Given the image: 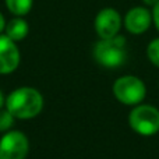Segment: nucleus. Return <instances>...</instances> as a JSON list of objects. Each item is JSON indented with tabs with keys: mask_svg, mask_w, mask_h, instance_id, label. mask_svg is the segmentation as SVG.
<instances>
[{
	"mask_svg": "<svg viewBox=\"0 0 159 159\" xmlns=\"http://www.w3.org/2000/svg\"><path fill=\"white\" fill-rule=\"evenodd\" d=\"M7 10L16 17H24L31 11L34 0H4Z\"/></svg>",
	"mask_w": 159,
	"mask_h": 159,
	"instance_id": "nucleus-10",
	"label": "nucleus"
},
{
	"mask_svg": "<svg viewBox=\"0 0 159 159\" xmlns=\"http://www.w3.org/2000/svg\"><path fill=\"white\" fill-rule=\"evenodd\" d=\"M14 119L16 117L7 109L0 110V131H8L14 124Z\"/></svg>",
	"mask_w": 159,
	"mask_h": 159,
	"instance_id": "nucleus-12",
	"label": "nucleus"
},
{
	"mask_svg": "<svg viewBox=\"0 0 159 159\" xmlns=\"http://www.w3.org/2000/svg\"><path fill=\"white\" fill-rule=\"evenodd\" d=\"M21 60L17 42L6 34H0V74H10L17 70Z\"/></svg>",
	"mask_w": 159,
	"mask_h": 159,
	"instance_id": "nucleus-7",
	"label": "nucleus"
},
{
	"mask_svg": "<svg viewBox=\"0 0 159 159\" xmlns=\"http://www.w3.org/2000/svg\"><path fill=\"white\" fill-rule=\"evenodd\" d=\"M28 148L30 143L24 133L7 131L0 140V159H25Z\"/></svg>",
	"mask_w": 159,
	"mask_h": 159,
	"instance_id": "nucleus-5",
	"label": "nucleus"
},
{
	"mask_svg": "<svg viewBox=\"0 0 159 159\" xmlns=\"http://www.w3.org/2000/svg\"><path fill=\"white\" fill-rule=\"evenodd\" d=\"M151 22L152 13L147 7H141V6L130 8L123 20L124 28L133 35H141L147 32L148 28L151 27Z\"/></svg>",
	"mask_w": 159,
	"mask_h": 159,
	"instance_id": "nucleus-8",
	"label": "nucleus"
},
{
	"mask_svg": "<svg viewBox=\"0 0 159 159\" xmlns=\"http://www.w3.org/2000/svg\"><path fill=\"white\" fill-rule=\"evenodd\" d=\"M93 57L106 69H116L126 63L127 48L126 38L116 35L110 39H99L93 46Z\"/></svg>",
	"mask_w": 159,
	"mask_h": 159,
	"instance_id": "nucleus-2",
	"label": "nucleus"
},
{
	"mask_svg": "<svg viewBox=\"0 0 159 159\" xmlns=\"http://www.w3.org/2000/svg\"><path fill=\"white\" fill-rule=\"evenodd\" d=\"M152 21H154L157 30L159 31V2H158V4L152 8Z\"/></svg>",
	"mask_w": 159,
	"mask_h": 159,
	"instance_id": "nucleus-13",
	"label": "nucleus"
},
{
	"mask_svg": "<svg viewBox=\"0 0 159 159\" xmlns=\"http://www.w3.org/2000/svg\"><path fill=\"white\" fill-rule=\"evenodd\" d=\"M129 124L133 131L143 137H151L159 133V109L152 105L140 103L133 106L129 115Z\"/></svg>",
	"mask_w": 159,
	"mask_h": 159,
	"instance_id": "nucleus-3",
	"label": "nucleus"
},
{
	"mask_svg": "<svg viewBox=\"0 0 159 159\" xmlns=\"http://www.w3.org/2000/svg\"><path fill=\"white\" fill-rule=\"evenodd\" d=\"M6 107L16 119H32L41 113L43 107V98L41 92L31 87H21L14 89L6 99Z\"/></svg>",
	"mask_w": 159,
	"mask_h": 159,
	"instance_id": "nucleus-1",
	"label": "nucleus"
},
{
	"mask_svg": "<svg viewBox=\"0 0 159 159\" xmlns=\"http://www.w3.org/2000/svg\"><path fill=\"white\" fill-rule=\"evenodd\" d=\"M3 105H4V98H3V93H2V91H0V109H2Z\"/></svg>",
	"mask_w": 159,
	"mask_h": 159,
	"instance_id": "nucleus-16",
	"label": "nucleus"
},
{
	"mask_svg": "<svg viewBox=\"0 0 159 159\" xmlns=\"http://www.w3.org/2000/svg\"><path fill=\"white\" fill-rule=\"evenodd\" d=\"M30 32V25L22 17H14L8 22H6L4 34L14 42H20L27 38Z\"/></svg>",
	"mask_w": 159,
	"mask_h": 159,
	"instance_id": "nucleus-9",
	"label": "nucleus"
},
{
	"mask_svg": "<svg viewBox=\"0 0 159 159\" xmlns=\"http://www.w3.org/2000/svg\"><path fill=\"white\" fill-rule=\"evenodd\" d=\"M113 95L120 103L137 106L147 96V87L141 78L135 75H123L113 82Z\"/></svg>",
	"mask_w": 159,
	"mask_h": 159,
	"instance_id": "nucleus-4",
	"label": "nucleus"
},
{
	"mask_svg": "<svg viewBox=\"0 0 159 159\" xmlns=\"http://www.w3.org/2000/svg\"><path fill=\"white\" fill-rule=\"evenodd\" d=\"M147 57L155 67L159 69V38L152 39L148 43V46H147Z\"/></svg>",
	"mask_w": 159,
	"mask_h": 159,
	"instance_id": "nucleus-11",
	"label": "nucleus"
},
{
	"mask_svg": "<svg viewBox=\"0 0 159 159\" xmlns=\"http://www.w3.org/2000/svg\"><path fill=\"white\" fill-rule=\"evenodd\" d=\"M6 28V20H4V16L2 14V11H0V34L4 31Z\"/></svg>",
	"mask_w": 159,
	"mask_h": 159,
	"instance_id": "nucleus-15",
	"label": "nucleus"
},
{
	"mask_svg": "<svg viewBox=\"0 0 159 159\" xmlns=\"http://www.w3.org/2000/svg\"><path fill=\"white\" fill-rule=\"evenodd\" d=\"M158 2L159 0H143V3L147 6V7H152V8L158 4Z\"/></svg>",
	"mask_w": 159,
	"mask_h": 159,
	"instance_id": "nucleus-14",
	"label": "nucleus"
},
{
	"mask_svg": "<svg viewBox=\"0 0 159 159\" xmlns=\"http://www.w3.org/2000/svg\"><path fill=\"white\" fill-rule=\"evenodd\" d=\"M121 17L117 10L112 7H105L96 14L93 27L99 39H110L119 35L121 28Z\"/></svg>",
	"mask_w": 159,
	"mask_h": 159,
	"instance_id": "nucleus-6",
	"label": "nucleus"
}]
</instances>
